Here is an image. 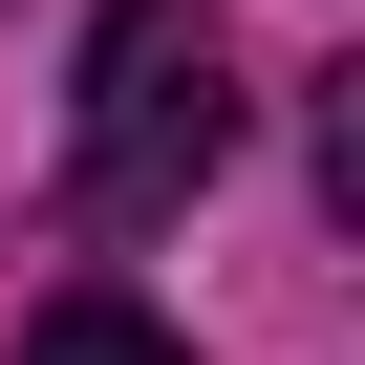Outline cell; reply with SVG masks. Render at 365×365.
<instances>
[{"label": "cell", "instance_id": "obj_1", "mask_svg": "<svg viewBox=\"0 0 365 365\" xmlns=\"http://www.w3.org/2000/svg\"><path fill=\"white\" fill-rule=\"evenodd\" d=\"M215 150H237V22H215V0H108V22H86V150H65L86 237L194 215Z\"/></svg>", "mask_w": 365, "mask_h": 365}, {"label": "cell", "instance_id": "obj_2", "mask_svg": "<svg viewBox=\"0 0 365 365\" xmlns=\"http://www.w3.org/2000/svg\"><path fill=\"white\" fill-rule=\"evenodd\" d=\"M0 365H194V344H172V322H150L129 279H65V301H43L22 344H0Z\"/></svg>", "mask_w": 365, "mask_h": 365}]
</instances>
